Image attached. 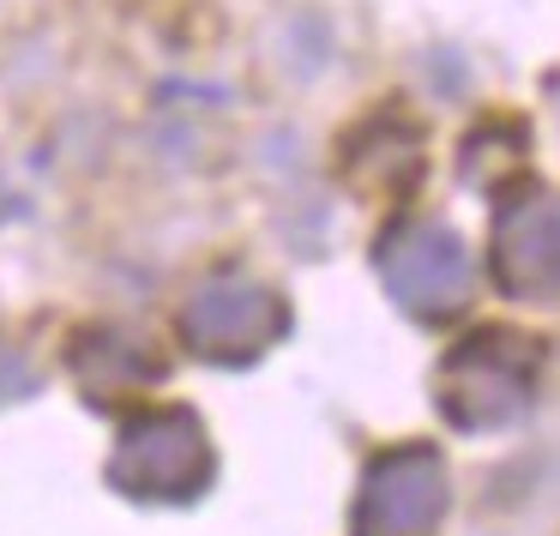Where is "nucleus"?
<instances>
[{"label":"nucleus","mask_w":560,"mask_h":536,"mask_svg":"<svg viewBox=\"0 0 560 536\" xmlns=\"http://www.w3.org/2000/svg\"><path fill=\"white\" fill-rule=\"evenodd\" d=\"M440 506H446L440 458L434 452H398L368 482V500L355 512V536H428Z\"/></svg>","instance_id":"nucleus-1"}]
</instances>
